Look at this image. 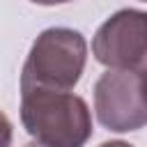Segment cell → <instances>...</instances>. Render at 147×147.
<instances>
[{"label":"cell","instance_id":"obj_1","mask_svg":"<svg viewBox=\"0 0 147 147\" xmlns=\"http://www.w3.org/2000/svg\"><path fill=\"white\" fill-rule=\"evenodd\" d=\"M21 122L44 147H85L92 136L85 99L48 87H21Z\"/></svg>","mask_w":147,"mask_h":147},{"label":"cell","instance_id":"obj_2","mask_svg":"<svg viewBox=\"0 0 147 147\" xmlns=\"http://www.w3.org/2000/svg\"><path fill=\"white\" fill-rule=\"evenodd\" d=\"M87 60L85 37L71 28H48L44 30L23 64L21 87H48L69 92L80 80Z\"/></svg>","mask_w":147,"mask_h":147},{"label":"cell","instance_id":"obj_3","mask_svg":"<svg viewBox=\"0 0 147 147\" xmlns=\"http://www.w3.org/2000/svg\"><path fill=\"white\" fill-rule=\"evenodd\" d=\"M94 110L99 122L115 131H138L147 122L145 71L108 69L94 85Z\"/></svg>","mask_w":147,"mask_h":147},{"label":"cell","instance_id":"obj_4","mask_svg":"<svg viewBox=\"0 0 147 147\" xmlns=\"http://www.w3.org/2000/svg\"><path fill=\"white\" fill-rule=\"evenodd\" d=\"M92 53L108 69L145 71L147 16L140 9L115 11L94 34Z\"/></svg>","mask_w":147,"mask_h":147},{"label":"cell","instance_id":"obj_5","mask_svg":"<svg viewBox=\"0 0 147 147\" xmlns=\"http://www.w3.org/2000/svg\"><path fill=\"white\" fill-rule=\"evenodd\" d=\"M11 138H14L11 122H9V117L0 110V147H9V145H11Z\"/></svg>","mask_w":147,"mask_h":147},{"label":"cell","instance_id":"obj_6","mask_svg":"<svg viewBox=\"0 0 147 147\" xmlns=\"http://www.w3.org/2000/svg\"><path fill=\"white\" fill-rule=\"evenodd\" d=\"M34 5H44V7H51V5H64V2H71V0H30Z\"/></svg>","mask_w":147,"mask_h":147},{"label":"cell","instance_id":"obj_7","mask_svg":"<svg viewBox=\"0 0 147 147\" xmlns=\"http://www.w3.org/2000/svg\"><path fill=\"white\" fill-rule=\"evenodd\" d=\"M101 147H133V145H129L124 140H110V142H103Z\"/></svg>","mask_w":147,"mask_h":147},{"label":"cell","instance_id":"obj_8","mask_svg":"<svg viewBox=\"0 0 147 147\" xmlns=\"http://www.w3.org/2000/svg\"><path fill=\"white\" fill-rule=\"evenodd\" d=\"M25 147H44V145H39V142H30V145H25Z\"/></svg>","mask_w":147,"mask_h":147}]
</instances>
